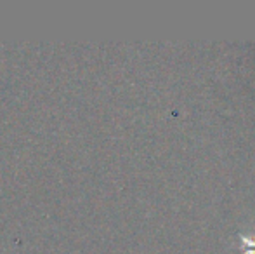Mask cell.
I'll return each mask as SVG.
<instances>
[{"label": "cell", "instance_id": "cell-1", "mask_svg": "<svg viewBox=\"0 0 255 254\" xmlns=\"http://www.w3.org/2000/svg\"><path fill=\"white\" fill-rule=\"evenodd\" d=\"M240 242L243 244V254H255V237L249 239V237H243L240 235Z\"/></svg>", "mask_w": 255, "mask_h": 254}]
</instances>
